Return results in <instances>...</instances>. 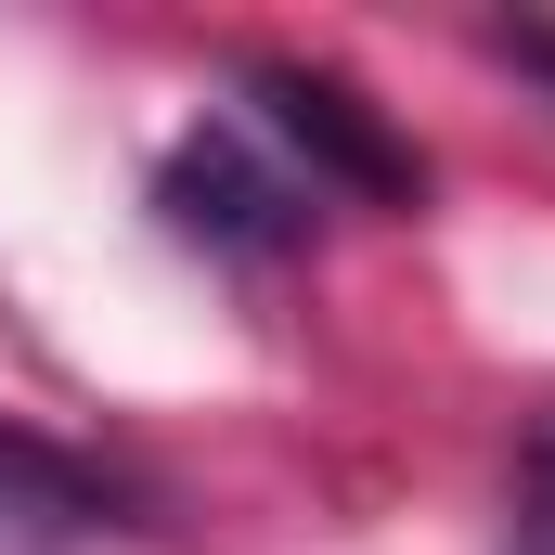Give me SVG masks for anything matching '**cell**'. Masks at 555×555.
Returning a JSON list of instances; mask_svg holds the SVG:
<instances>
[{
	"mask_svg": "<svg viewBox=\"0 0 555 555\" xmlns=\"http://www.w3.org/2000/svg\"><path fill=\"white\" fill-rule=\"evenodd\" d=\"M246 104H259V117H272V130L297 142V155H310V194H362V207H426V155H414L401 130H388V117H375V104H362V91H349L336 65L259 52V65H246Z\"/></svg>",
	"mask_w": 555,
	"mask_h": 555,
	"instance_id": "obj_1",
	"label": "cell"
},
{
	"mask_svg": "<svg viewBox=\"0 0 555 555\" xmlns=\"http://www.w3.org/2000/svg\"><path fill=\"white\" fill-rule=\"evenodd\" d=\"M155 207H168V233L207 246V259H284V246L310 233V194H297L246 130H220V117L155 155Z\"/></svg>",
	"mask_w": 555,
	"mask_h": 555,
	"instance_id": "obj_2",
	"label": "cell"
},
{
	"mask_svg": "<svg viewBox=\"0 0 555 555\" xmlns=\"http://www.w3.org/2000/svg\"><path fill=\"white\" fill-rule=\"evenodd\" d=\"M0 530H130V491L65 439L0 426Z\"/></svg>",
	"mask_w": 555,
	"mask_h": 555,
	"instance_id": "obj_3",
	"label": "cell"
},
{
	"mask_svg": "<svg viewBox=\"0 0 555 555\" xmlns=\"http://www.w3.org/2000/svg\"><path fill=\"white\" fill-rule=\"evenodd\" d=\"M504 555H555V414L517 439V478H504Z\"/></svg>",
	"mask_w": 555,
	"mask_h": 555,
	"instance_id": "obj_4",
	"label": "cell"
},
{
	"mask_svg": "<svg viewBox=\"0 0 555 555\" xmlns=\"http://www.w3.org/2000/svg\"><path fill=\"white\" fill-rule=\"evenodd\" d=\"M491 52H504V65H530V78H555V26H504Z\"/></svg>",
	"mask_w": 555,
	"mask_h": 555,
	"instance_id": "obj_5",
	"label": "cell"
}]
</instances>
